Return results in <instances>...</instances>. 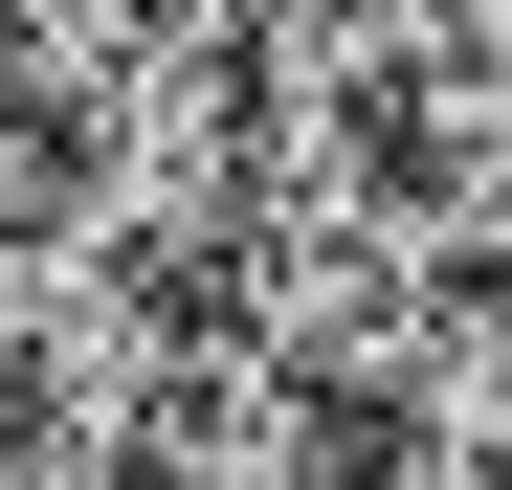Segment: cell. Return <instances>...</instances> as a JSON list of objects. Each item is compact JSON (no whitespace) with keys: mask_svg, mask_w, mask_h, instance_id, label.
<instances>
[{"mask_svg":"<svg viewBox=\"0 0 512 490\" xmlns=\"http://www.w3.org/2000/svg\"><path fill=\"white\" fill-rule=\"evenodd\" d=\"M45 112H67V223L156 245V268H223V223L268 201L245 0H112L90 45H45Z\"/></svg>","mask_w":512,"mask_h":490,"instance_id":"6da1fadb","label":"cell"},{"mask_svg":"<svg viewBox=\"0 0 512 490\" xmlns=\"http://www.w3.org/2000/svg\"><path fill=\"white\" fill-rule=\"evenodd\" d=\"M45 223H67V112H45V67L0 45V268H23Z\"/></svg>","mask_w":512,"mask_h":490,"instance_id":"5b68a950","label":"cell"},{"mask_svg":"<svg viewBox=\"0 0 512 490\" xmlns=\"http://www.w3.org/2000/svg\"><path fill=\"white\" fill-rule=\"evenodd\" d=\"M201 357H223V290L156 268V245H112V223H45L23 268H0V401H23L67 468H134Z\"/></svg>","mask_w":512,"mask_h":490,"instance_id":"7a4b0ae2","label":"cell"},{"mask_svg":"<svg viewBox=\"0 0 512 490\" xmlns=\"http://www.w3.org/2000/svg\"><path fill=\"white\" fill-rule=\"evenodd\" d=\"M357 446L379 490H512V290H446V335L357 401Z\"/></svg>","mask_w":512,"mask_h":490,"instance_id":"277c9868","label":"cell"},{"mask_svg":"<svg viewBox=\"0 0 512 490\" xmlns=\"http://www.w3.org/2000/svg\"><path fill=\"white\" fill-rule=\"evenodd\" d=\"M90 23H112V0H0V45H23V67H45V45H90Z\"/></svg>","mask_w":512,"mask_h":490,"instance_id":"8992f818","label":"cell"},{"mask_svg":"<svg viewBox=\"0 0 512 490\" xmlns=\"http://www.w3.org/2000/svg\"><path fill=\"white\" fill-rule=\"evenodd\" d=\"M112 490H379V446H357V401H312V379H268V357H201L179 379V424H156Z\"/></svg>","mask_w":512,"mask_h":490,"instance_id":"3957f363","label":"cell"}]
</instances>
